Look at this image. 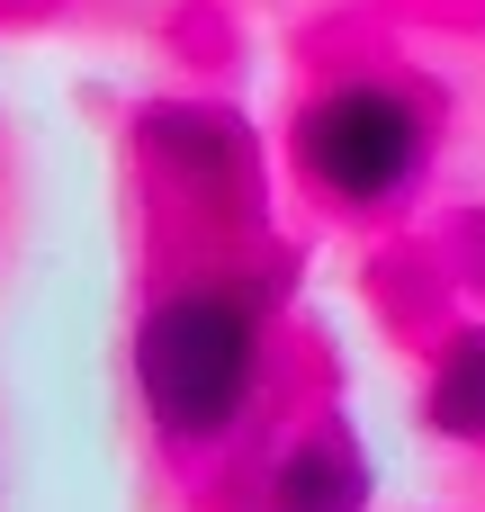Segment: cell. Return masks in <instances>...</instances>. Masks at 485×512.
Returning a JSON list of instances; mask_svg holds the SVG:
<instances>
[{
	"mask_svg": "<svg viewBox=\"0 0 485 512\" xmlns=\"http://www.w3.org/2000/svg\"><path fill=\"white\" fill-rule=\"evenodd\" d=\"M126 378L162 450H225L270 378V297L243 270H189L153 288L126 342Z\"/></svg>",
	"mask_w": 485,
	"mask_h": 512,
	"instance_id": "cell-1",
	"label": "cell"
},
{
	"mask_svg": "<svg viewBox=\"0 0 485 512\" xmlns=\"http://www.w3.org/2000/svg\"><path fill=\"white\" fill-rule=\"evenodd\" d=\"M432 153H441V126H432L423 90L387 81V72L315 81L288 117V171L333 216H396L405 198H423Z\"/></svg>",
	"mask_w": 485,
	"mask_h": 512,
	"instance_id": "cell-2",
	"label": "cell"
},
{
	"mask_svg": "<svg viewBox=\"0 0 485 512\" xmlns=\"http://www.w3.org/2000/svg\"><path fill=\"white\" fill-rule=\"evenodd\" d=\"M135 144H144V162H153L171 189H189V198H234V189L252 180V126H243L225 99H153V108L135 117Z\"/></svg>",
	"mask_w": 485,
	"mask_h": 512,
	"instance_id": "cell-3",
	"label": "cell"
},
{
	"mask_svg": "<svg viewBox=\"0 0 485 512\" xmlns=\"http://www.w3.org/2000/svg\"><path fill=\"white\" fill-rule=\"evenodd\" d=\"M378 504V468L351 432V414H315L261 477V512H369Z\"/></svg>",
	"mask_w": 485,
	"mask_h": 512,
	"instance_id": "cell-4",
	"label": "cell"
},
{
	"mask_svg": "<svg viewBox=\"0 0 485 512\" xmlns=\"http://www.w3.org/2000/svg\"><path fill=\"white\" fill-rule=\"evenodd\" d=\"M423 423L450 450H485V324H450L423 369Z\"/></svg>",
	"mask_w": 485,
	"mask_h": 512,
	"instance_id": "cell-5",
	"label": "cell"
}]
</instances>
